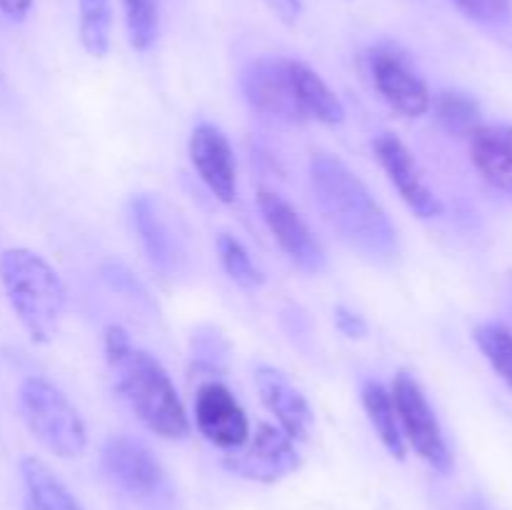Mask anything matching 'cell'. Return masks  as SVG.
<instances>
[{
  "instance_id": "8992f818",
  "label": "cell",
  "mask_w": 512,
  "mask_h": 510,
  "mask_svg": "<svg viewBox=\"0 0 512 510\" xmlns=\"http://www.w3.org/2000/svg\"><path fill=\"white\" fill-rule=\"evenodd\" d=\"M395 413H398L400 433H403L405 445L415 450L418 458H423L438 473H450L453 470V453L445 440L440 420L430 405L428 395L423 393L418 380L408 373H398L393 380Z\"/></svg>"
},
{
  "instance_id": "5b68a950",
  "label": "cell",
  "mask_w": 512,
  "mask_h": 510,
  "mask_svg": "<svg viewBox=\"0 0 512 510\" xmlns=\"http://www.w3.org/2000/svg\"><path fill=\"white\" fill-rule=\"evenodd\" d=\"M108 478L145 510H173L175 490L153 450L128 435H113L103 445Z\"/></svg>"
},
{
  "instance_id": "ffe728a7",
  "label": "cell",
  "mask_w": 512,
  "mask_h": 510,
  "mask_svg": "<svg viewBox=\"0 0 512 510\" xmlns=\"http://www.w3.org/2000/svg\"><path fill=\"white\" fill-rule=\"evenodd\" d=\"M430 110L435 113V120L440 123V128L448 130L450 135L470 138L483 125L480 103L473 95L463 93V90H440L438 95H433Z\"/></svg>"
},
{
  "instance_id": "ba28073f",
  "label": "cell",
  "mask_w": 512,
  "mask_h": 510,
  "mask_svg": "<svg viewBox=\"0 0 512 510\" xmlns=\"http://www.w3.org/2000/svg\"><path fill=\"white\" fill-rule=\"evenodd\" d=\"M368 73L380 98L403 118H423L430 113L433 93L413 60L395 45L383 43L368 50Z\"/></svg>"
},
{
  "instance_id": "83f0119b",
  "label": "cell",
  "mask_w": 512,
  "mask_h": 510,
  "mask_svg": "<svg viewBox=\"0 0 512 510\" xmlns=\"http://www.w3.org/2000/svg\"><path fill=\"white\" fill-rule=\"evenodd\" d=\"M335 328L340 330L348 338H365L368 335V323H365L363 315H358L355 310L345 308V305H335Z\"/></svg>"
},
{
  "instance_id": "603a6c76",
  "label": "cell",
  "mask_w": 512,
  "mask_h": 510,
  "mask_svg": "<svg viewBox=\"0 0 512 510\" xmlns=\"http://www.w3.org/2000/svg\"><path fill=\"white\" fill-rule=\"evenodd\" d=\"M190 358L200 373L223 378L230 368V343L220 330L203 325L190 338Z\"/></svg>"
},
{
  "instance_id": "4316f807",
  "label": "cell",
  "mask_w": 512,
  "mask_h": 510,
  "mask_svg": "<svg viewBox=\"0 0 512 510\" xmlns=\"http://www.w3.org/2000/svg\"><path fill=\"white\" fill-rule=\"evenodd\" d=\"M100 275H103L105 283L110 285L113 290H118V293L123 295H130V298H135V295H140V298H145V290L143 285L135 280V275L130 273L125 265L120 263H105L103 270H100Z\"/></svg>"
},
{
  "instance_id": "8fae6325",
  "label": "cell",
  "mask_w": 512,
  "mask_h": 510,
  "mask_svg": "<svg viewBox=\"0 0 512 510\" xmlns=\"http://www.w3.org/2000/svg\"><path fill=\"white\" fill-rule=\"evenodd\" d=\"M193 420L198 433L223 453L238 450L250 435V418L233 390L220 378H208L193 395Z\"/></svg>"
},
{
  "instance_id": "ac0fdd59",
  "label": "cell",
  "mask_w": 512,
  "mask_h": 510,
  "mask_svg": "<svg viewBox=\"0 0 512 510\" xmlns=\"http://www.w3.org/2000/svg\"><path fill=\"white\" fill-rule=\"evenodd\" d=\"M360 398H363L365 415H368L370 425L378 433L380 443L385 445L393 458L403 460L405 453H408V445H405L403 433H400L398 413H395V403L390 390L385 388L378 380H365L363 390H360Z\"/></svg>"
},
{
  "instance_id": "f1b7e54d",
  "label": "cell",
  "mask_w": 512,
  "mask_h": 510,
  "mask_svg": "<svg viewBox=\"0 0 512 510\" xmlns=\"http://www.w3.org/2000/svg\"><path fill=\"white\" fill-rule=\"evenodd\" d=\"M35 0H0V13L10 20H25Z\"/></svg>"
},
{
  "instance_id": "277c9868",
  "label": "cell",
  "mask_w": 512,
  "mask_h": 510,
  "mask_svg": "<svg viewBox=\"0 0 512 510\" xmlns=\"http://www.w3.org/2000/svg\"><path fill=\"white\" fill-rule=\"evenodd\" d=\"M25 425L58 458H78L88 448V430L68 395L48 378H25L18 393Z\"/></svg>"
},
{
  "instance_id": "d4e9b609",
  "label": "cell",
  "mask_w": 512,
  "mask_h": 510,
  "mask_svg": "<svg viewBox=\"0 0 512 510\" xmlns=\"http://www.w3.org/2000/svg\"><path fill=\"white\" fill-rule=\"evenodd\" d=\"M125 13V30L135 50H148L160 30L158 0H120Z\"/></svg>"
},
{
  "instance_id": "7402d4cb",
  "label": "cell",
  "mask_w": 512,
  "mask_h": 510,
  "mask_svg": "<svg viewBox=\"0 0 512 510\" xmlns=\"http://www.w3.org/2000/svg\"><path fill=\"white\" fill-rule=\"evenodd\" d=\"M215 250H218L220 265H223V270L235 285L245 290H255L265 283V273L255 265L248 248L235 235L220 233L218 240H215Z\"/></svg>"
},
{
  "instance_id": "cb8c5ba5",
  "label": "cell",
  "mask_w": 512,
  "mask_h": 510,
  "mask_svg": "<svg viewBox=\"0 0 512 510\" xmlns=\"http://www.w3.org/2000/svg\"><path fill=\"white\" fill-rule=\"evenodd\" d=\"M473 338L485 360L512 390V330L500 323H483L473 330Z\"/></svg>"
},
{
  "instance_id": "9c48e42d",
  "label": "cell",
  "mask_w": 512,
  "mask_h": 510,
  "mask_svg": "<svg viewBox=\"0 0 512 510\" xmlns=\"http://www.w3.org/2000/svg\"><path fill=\"white\" fill-rule=\"evenodd\" d=\"M298 443L283 428L258 423L238 450L223 453V465L230 473L255 483H278L300 468Z\"/></svg>"
},
{
  "instance_id": "7c38bea8",
  "label": "cell",
  "mask_w": 512,
  "mask_h": 510,
  "mask_svg": "<svg viewBox=\"0 0 512 510\" xmlns=\"http://www.w3.org/2000/svg\"><path fill=\"white\" fill-rule=\"evenodd\" d=\"M373 153L375 158H378L380 168L385 170L388 180L393 183V188L398 190V195L403 198V203L408 205L418 218L430 220L443 215V200L433 193L428 180L423 178V170H420L415 155L410 153V148L398 138V135L380 133L378 138L373 140Z\"/></svg>"
},
{
  "instance_id": "3957f363",
  "label": "cell",
  "mask_w": 512,
  "mask_h": 510,
  "mask_svg": "<svg viewBox=\"0 0 512 510\" xmlns=\"http://www.w3.org/2000/svg\"><path fill=\"white\" fill-rule=\"evenodd\" d=\"M0 283L30 340L50 343L68 303V290L58 270L33 250L8 248L0 255Z\"/></svg>"
},
{
  "instance_id": "e0dca14e",
  "label": "cell",
  "mask_w": 512,
  "mask_h": 510,
  "mask_svg": "<svg viewBox=\"0 0 512 510\" xmlns=\"http://www.w3.org/2000/svg\"><path fill=\"white\" fill-rule=\"evenodd\" d=\"M290 78H293L295 95L303 108L305 118L318 120L323 125H340L345 120L343 100L335 95V90L310 68L308 63L298 58H290Z\"/></svg>"
},
{
  "instance_id": "6da1fadb",
  "label": "cell",
  "mask_w": 512,
  "mask_h": 510,
  "mask_svg": "<svg viewBox=\"0 0 512 510\" xmlns=\"http://www.w3.org/2000/svg\"><path fill=\"white\" fill-rule=\"evenodd\" d=\"M310 193L325 223L343 243L373 260L398 255V230L368 185L330 153H315L308 165Z\"/></svg>"
},
{
  "instance_id": "5bb4252c",
  "label": "cell",
  "mask_w": 512,
  "mask_h": 510,
  "mask_svg": "<svg viewBox=\"0 0 512 510\" xmlns=\"http://www.w3.org/2000/svg\"><path fill=\"white\" fill-rule=\"evenodd\" d=\"M130 218L150 265L165 275L178 273L185 263V248L178 230L170 223L163 200L150 193L135 195L130 200Z\"/></svg>"
},
{
  "instance_id": "7a4b0ae2",
  "label": "cell",
  "mask_w": 512,
  "mask_h": 510,
  "mask_svg": "<svg viewBox=\"0 0 512 510\" xmlns=\"http://www.w3.org/2000/svg\"><path fill=\"white\" fill-rule=\"evenodd\" d=\"M105 360L118 395L150 433L165 440L188 438L193 425L173 378L120 325L105 328Z\"/></svg>"
},
{
  "instance_id": "4fadbf2b",
  "label": "cell",
  "mask_w": 512,
  "mask_h": 510,
  "mask_svg": "<svg viewBox=\"0 0 512 510\" xmlns=\"http://www.w3.org/2000/svg\"><path fill=\"white\" fill-rule=\"evenodd\" d=\"M188 155L205 188L220 203H235V198H238V163H235L228 135L213 123L195 125L188 140Z\"/></svg>"
},
{
  "instance_id": "d6986e66",
  "label": "cell",
  "mask_w": 512,
  "mask_h": 510,
  "mask_svg": "<svg viewBox=\"0 0 512 510\" xmlns=\"http://www.w3.org/2000/svg\"><path fill=\"white\" fill-rule=\"evenodd\" d=\"M25 493L33 510H83L75 495L63 485V480L38 458L20 460Z\"/></svg>"
},
{
  "instance_id": "44dd1931",
  "label": "cell",
  "mask_w": 512,
  "mask_h": 510,
  "mask_svg": "<svg viewBox=\"0 0 512 510\" xmlns=\"http://www.w3.org/2000/svg\"><path fill=\"white\" fill-rule=\"evenodd\" d=\"M80 43L95 58H105L113 43V8L110 0H78Z\"/></svg>"
},
{
  "instance_id": "30bf717a",
  "label": "cell",
  "mask_w": 512,
  "mask_h": 510,
  "mask_svg": "<svg viewBox=\"0 0 512 510\" xmlns=\"http://www.w3.org/2000/svg\"><path fill=\"white\" fill-rule=\"evenodd\" d=\"M258 210L275 243L288 255L295 268L310 275H318L328 268V255H325L323 245L290 200H285L275 190L263 188L258 193Z\"/></svg>"
},
{
  "instance_id": "2e32d148",
  "label": "cell",
  "mask_w": 512,
  "mask_h": 510,
  "mask_svg": "<svg viewBox=\"0 0 512 510\" xmlns=\"http://www.w3.org/2000/svg\"><path fill=\"white\" fill-rule=\"evenodd\" d=\"M468 140L475 170L512 200V125H480Z\"/></svg>"
},
{
  "instance_id": "9a60e30c",
  "label": "cell",
  "mask_w": 512,
  "mask_h": 510,
  "mask_svg": "<svg viewBox=\"0 0 512 510\" xmlns=\"http://www.w3.org/2000/svg\"><path fill=\"white\" fill-rule=\"evenodd\" d=\"M255 388H258V395L268 413L278 420V428H283L295 443H303L310 438L315 413L308 398L290 383L288 375L280 373L273 365H258L255 368Z\"/></svg>"
},
{
  "instance_id": "52a82bcc",
  "label": "cell",
  "mask_w": 512,
  "mask_h": 510,
  "mask_svg": "<svg viewBox=\"0 0 512 510\" xmlns=\"http://www.w3.org/2000/svg\"><path fill=\"white\" fill-rule=\"evenodd\" d=\"M245 103L250 105L260 120L270 125H300L305 123V113L295 95L293 78H290V58H255L245 65L243 78Z\"/></svg>"
},
{
  "instance_id": "484cf974",
  "label": "cell",
  "mask_w": 512,
  "mask_h": 510,
  "mask_svg": "<svg viewBox=\"0 0 512 510\" xmlns=\"http://www.w3.org/2000/svg\"><path fill=\"white\" fill-rule=\"evenodd\" d=\"M460 13L480 25H503L512 15L510 0H453Z\"/></svg>"
}]
</instances>
